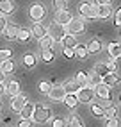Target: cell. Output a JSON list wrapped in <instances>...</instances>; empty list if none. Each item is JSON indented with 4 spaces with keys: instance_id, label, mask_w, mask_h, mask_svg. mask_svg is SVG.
I'll return each mask as SVG.
<instances>
[{
    "instance_id": "8992f818",
    "label": "cell",
    "mask_w": 121,
    "mask_h": 127,
    "mask_svg": "<svg viewBox=\"0 0 121 127\" xmlns=\"http://www.w3.org/2000/svg\"><path fill=\"white\" fill-rule=\"evenodd\" d=\"M96 90H94V95H98L100 98H103V100H112V91H110V86H107L105 82H100V84H96L94 86Z\"/></svg>"
},
{
    "instance_id": "1f68e13d",
    "label": "cell",
    "mask_w": 121,
    "mask_h": 127,
    "mask_svg": "<svg viewBox=\"0 0 121 127\" xmlns=\"http://www.w3.org/2000/svg\"><path fill=\"white\" fill-rule=\"evenodd\" d=\"M91 111H93V115H94V116H98V118H103V116H105V109H103L101 106L93 104V106H91Z\"/></svg>"
},
{
    "instance_id": "bcb514c9",
    "label": "cell",
    "mask_w": 121,
    "mask_h": 127,
    "mask_svg": "<svg viewBox=\"0 0 121 127\" xmlns=\"http://www.w3.org/2000/svg\"><path fill=\"white\" fill-rule=\"evenodd\" d=\"M96 4H112V0H96Z\"/></svg>"
},
{
    "instance_id": "b9f144b4",
    "label": "cell",
    "mask_w": 121,
    "mask_h": 127,
    "mask_svg": "<svg viewBox=\"0 0 121 127\" xmlns=\"http://www.w3.org/2000/svg\"><path fill=\"white\" fill-rule=\"evenodd\" d=\"M114 25H116V27H121V7L118 9V13L114 16Z\"/></svg>"
},
{
    "instance_id": "9c48e42d",
    "label": "cell",
    "mask_w": 121,
    "mask_h": 127,
    "mask_svg": "<svg viewBox=\"0 0 121 127\" xmlns=\"http://www.w3.org/2000/svg\"><path fill=\"white\" fill-rule=\"evenodd\" d=\"M25 104H27V97H25V95H20V93H18V95L13 97V100H11V109H13L14 113H20Z\"/></svg>"
},
{
    "instance_id": "e575fe53",
    "label": "cell",
    "mask_w": 121,
    "mask_h": 127,
    "mask_svg": "<svg viewBox=\"0 0 121 127\" xmlns=\"http://www.w3.org/2000/svg\"><path fill=\"white\" fill-rule=\"evenodd\" d=\"M66 125H68V122L62 116H57V118H54V122H52V127H66Z\"/></svg>"
},
{
    "instance_id": "4316f807",
    "label": "cell",
    "mask_w": 121,
    "mask_h": 127,
    "mask_svg": "<svg viewBox=\"0 0 121 127\" xmlns=\"http://www.w3.org/2000/svg\"><path fill=\"white\" fill-rule=\"evenodd\" d=\"M87 47H84V45H77L75 47V57L77 59H85V56H87Z\"/></svg>"
},
{
    "instance_id": "52a82bcc",
    "label": "cell",
    "mask_w": 121,
    "mask_h": 127,
    "mask_svg": "<svg viewBox=\"0 0 121 127\" xmlns=\"http://www.w3.org/2000/svg\"><path fill=\"white\" fill-rule=\"evenodd\" d=\"M46 95L54 100V102H60V100H64V97H66V90H64V86H52Z\"/></svg>"
},
{
    "instance_id": "f1b7e54d",
    "label": "cell",
    "mask_w": 121,
    "mask_h": 127,
    "mask_svg": "<svg viewBox=\"0 0 121 127\" xmlns=\"http://www.w3.org/2000/svg\"><path fill=\"white\" fill-rule=\"evenodd\" d=\"M23 64L27 66V68H34V66H36V57L32 54H25L23 56Z\"/></svg>"
},
{
    "instance_id": "60d3db41",
    "label": "cell",
    "mask_w": 121,
    "mask_h": 127,
    "mask_svg": "<svg viewBox=\"0 0 121 127\" xmlns=\"http://www.w3.org/2000/svg\"><path fill=\"white\" fill-rule=\"evenodd\" d=\"M16 127H32V122H30V118H21Z\"/></svg>"
},
{
    "instance_id": "681fc988",
    "label": "cell",
    "mask_w": 121,
    "mask_h": 127,
    "mask_svg": "<svg viewBox=\"0 0 121 127\" xmlns=\"http://www.w3.org/2000/svg\"><path fill=\"white\" fill-rule=\"evenodd\" d=\"M119 102H121V97H119Z\"/></svg>"
},
{
    "instance_id": "9a60e30c",
    "label": "cell",
    "mask_w": 121,
    "mask_h": 127,
    "mask_svg": "<svg viewBox=\"0 0 121 127\" xmlns=\"http://www.w3.org/2000/svg\"><path fill=\"white\" fill-rule=\"evenodd\" d=\"M5 91L9 93L11 97H16L20 93V82L18 81H9V82H7V86H5Z\"/></svg>"
},
{
    "instance_id": "4dcf8cb0",
    "label": "cell",
    "mask_w": 121,
    "mask_h": 127,
    "mask_svg": "<svg viewBox=\"0 0 121 127\" xmlns=\"http://www.w3.org/2000/svg\"><path fill=\"white\" fill-rule=\"evenodd\" d=\"M68 125H70V127H84V122L80 120L79 115H73L70 118V122H68Z\"/></svg>"
},
{
    "instance_id": "7a4b0ae2",
    "label": "cell",
    "mask_w": 121,
    "mask_h": 127,
    "mask_svg": "<svg viewBox=\"0 0 121 127\" xmlns=\"http://www.w3.org/2000/svg\"><path fill=\"white\" fill-rule=\"evenodd\" d=\"M50 116H52V113H50L48 107H43V106H36V107H34L32 120L36 122V124H45V122H48Z\"/></svg>"
},
{
    "instance_id": "7bdbcfd3",
    "label": "cell",
    "mask_w": 121,
    "mask_h": 127,
    "mask_svg": "<svg viewBox=\"0 0 121 127\" xmlns=\"http://www.w3.org/2000/svg\"><path fill=\"white\" fill-rule=\"evenodd\" d=\"M54 4L57 7V11L59 9H66V0H54Z\"/></svg>"
},
{
    "instance_id": "8fae6325",
    "label": "cell",
    "mask_w": 121,
    "mask_h": 127,
    "mask_svg": "<svg viewBox=\"0 0 121 127\" xmlns=\"http://www.w3.org/2000/svg\"><path fill=\"white\" fill-rule=\"evenodd\" d=\"M71 18H73V16H71V13L68 11V9H59L57 14H55V22L60 23V25H64V27L68 25V22H70Z\"/></svg>"
},
{
    "instance_id": "ba28073f",
    "label": "cell",
    "mask_w": 121,
    "mask_h": 127,
    "mask_svg": "<svg viewBox=\"0 0 121 127\" xmlns=\"http://www.w3.org/2000/svg\"><path fill=\"white\" fill-rule=\"evenodd\" d=\"M45 14H46V11H45V7H43L41 4H34L30 7V18L34 20V23L41 22L43 18H45Z\"/></svg>"
},
{
    "instance_id": "484cf974",
    "label": "cell",
    "mask_w": 121,
    "mask_h": 127,
    "mask_svg": "<svg viewBox=\"0 0 121 127\" xmlns=\"http://www.w3.org/2000/svg\"><path fill=\"white\" fill-rule=\"evenodd\" d=\"M30 36H32V32H30L29 29H20V31H18V36H16V39L21 41V43H25V41H29V39H30Z\"/></svg>"
},
{
    "instance_id": "836d02e7",
    "label": "cell",
    "mask_w": 121,
    "mask_h": 127,
    "mask_svg": "<svg viewBox=\"0 0 121 127\" xmlns=\"http://www.w3.org/2000/svg\"><path fill=\"white\" fill-rule=\"evenodd\" d=\"M11 57H13V52L9 48H2V50H0V63L5 61V59H11Z\"/></svg>"
},
{
    "instance_id": "ab89813d",
    "label": "cell",
    "mask_w": 121,
    "mask_h": 127,
    "mask_svg": "<svg viewBox=\"0 0 121 127\" xmlns=\"http://www.w3.org/2000/svg\"><path fill=\"white\" fill-rule=\"evenodd\" d=\"M105 127H119V122H118V118H107V122H105Z\"/></svg>"
},
{
    "instance_id": "d4e9b609",
    "label": "cell",
    "mask_w": 121,
    "mask_h": 127,
    "mask_svg": "<svg viewBox=\"0 0 121 127\" xmlns=\"http://www.w3.org/2000/svg\"><path fill=\"white\" fill-rule=\"evenodd\" d=\"M0 70H2L4 73L14 72V63H13V59H5V61H2V64H0Z\"/></svg>"
},
{
    "instance_id": "30bf717a",
    "label": "cell",
    "mask_w": 121,
    "mask_h": 127,
    "mask_svg": "<svg viewBox=\"0 0 121 127\" xmlns=\"http://www.w3.org/2000/svg\"><path fill=\"white\" fill-rule=\"evenodd\" d=\"M112 13V5L110 4H96V18L100 20H105L109 18Z\"/></svg>"
},
{
    "instance_id": "ee69618b",
    "label": "cell",
    "mask_w": 121,
    "mask_h": 127,
    "mask_svg": "<svg viewBox=\"0 0 121 127\" xmlns=\"http://www.w3.org/2000/svg\"><path fill=\"white\" fill-rule=\"evenodd\" d=\"M5 27H7V22H5L4 16H0V34H4V29Z\"/></svg>"
},
{
    "instance_id": "5bb4252c",
    "label": "cell",
    "mask_w": 121,
    "mask_h": 127,
    "mask_svg": "<svg viewBox=\"0 0 121 127\" xmlns=\"http://www.w3.org/2000/svg\"><path fill=\"white\" fill-rule=\"evenodd\" d=\"M18 27L16 25H7V27L4 29V36L9 39V41H13V39H16V36H18Z\"/></svg>"
},
{
    "instance_id": "2e32d148",
    "label": "cell",
    "mask_w": 121,
    "mask_h": 127,
    "mask_svg": "<svg viewBox=\"0 0 121 127\" xmlns=\"http://www.w3.org/2000/svg\"><path fill=\"white\" fill-rule=\"evenodd\" d=\"M62 102H64L68 107H70V109H75L77 106H79V98H77L75 93H66V97H64Z\"/></svg>"
},
{
    "instance_id": "277c9868",
    "label": "cell",
    "mask_w": 121,
    "mask_h": 127,
    "mask_svg": "<svg viewBox=\"0 0 121 127\" xmlns=\"http://www.w3.org/2000/svg\"><path fill=\"white\" fill-rule=\"evenodd\" d=\"M79 13H80V16H84L87 20H94L96 18V4L84 2V4L79 5Z\"/></svg>"
},
{
    "instance_id": "c3c4849f",
    "label": "cell",
    "mask_w": 121,
    "mask_h": 127,
    "mask_svg": "<svg viewBox=\"0 0 121 127\" xmlns=\"http://www.w3.org/2000/svg\"><path fill=\"white\" fill-rule=\"evenodd\" d=\"M0 107H2V102H0Z\"/></svg>"
},
{
    "instance_id": "44dd1931",
    "label": "cell",
    "mask_w": 121,
    "mask_h": 127,
    "mask_svg": "<svg viewBox=\"0 0 121 127\" xmlns=\"http://www.w3.org/2000/svg\"><path fill=\"white\" fill-rule=\"evenodd\" d=\"M41 59H43L45 63H52V61L55 59V52H54L52 48H43V50H41Z\"/></svg>"
},
{
    "instance_id": "d6a6232c",
    "label": "cell",
    "mask_w": 121,
    "mask_h": 127,
    "mask_svg": "<svg viewBox=\"0 0 121 127\" xmlns=\"http://www.w3.org/2000/svg\"><path fill=\"white\" fill-rule=\"evenodd\" d=\"M94 72H98V73L101 75V77H105L107 73H110V72L107 70V66H105V63H100V64H96V66H94Z\"/></svg>"
},
{
    "instance_id": "d590c367",
    "label": "cell",
    "mask_w": 121,
    "mask_h": 127,
    "mask_svg": "<svg viewBox=\"0 0 121 127\" xmlns=\"http://www.w3.org/2000/svg\"><path fill=\"white\" fill-rule=\"evenodd\" d=\"M38 88H39V91H41V93H48V91H50V88H52V84H50L48 81H41Z\"/></svg>"
},
{
    "instance_id": "f546056e",
    "label": "cell",
    "mask_w": 121,
    "mask_h": 127,
    "mask_svg": "<svg viewBox=\"0 0 121 127\" xmlns=\"http://www.w3.org/2000/svg\"><path fill=\"white\" fill-rule=\"evenodd\" d=\"M39 45H41V48H52V45H54V39L46 34V36H43V38L39 39Z\"/></svg>"
},
{
    "instance_id": "8d00e7d4",
    "label": "cell",
    "mask_w": 121,
    "mask_h": 127,
    "mask_svg": "<svg viewBox=\"0 0 121 127\" xmlns=\"http://www.w3.org/2000/svg\"><path fill=\"white\" fill-rule=\"evenodd\" d=\"M62 54H64V57H68V59H73V57H75V48L62 47Z\"/></svg>"
},
{
    "instance_id": "5b68a950",
    "label": "cell",
    "mask_w": 121,
    "mask_h": 127,
    "mask_svg": "<svg viewBox=\"0 0 121 127\" xmlns=\"http://www.w3.org/2000/svg\"><path fill=\"white\" fill-rule=\"evenodd\" d=\"M75 95H77V98H79V102L87 104V102H91V100L94 98V90L93 88H87V86H82L79 91L75 93Z\"/></svg>"
},
{
    "instance_id": "4fadbf2b",
    "label": "cell",
    "mask_w": 121,
    "mask_h": 127,
    "mask_svg": "<svg viewBox=\"0 0 121 127\" xmlns=\"http://www.w3.org/2000/svg\"><path fill=\"white\" fill-rule=\"evenodd\" d=\"M16 5H14V0H0V13L2 14H11L14 13Z\"/></svg>"
},
{
    "instance_id": "3957f363",
    "label": "cell",
    "mask_w": 121,
    "mask_h": 127,
    "mask_svg": "<svg viewBox=\"0 0 121 127\" xmlns=\"http://www.w3.org/2000/svg\"><path fill=\"white\" fill-rule=\"evenodd\" d=\"M64 34H66V27L60 25V23H57V22H54L48 27V36L54 39V43H55V41H60L64 38Z\"/></svg>"
},
{
    "instance_id": "6da1fadb",
    "label": "cell",
    "mask_w": 121,
    "mask_h": 127,
    "mask_svg": "<svg viewBox=\"0 0 121 127\" xmlns=\"http://www.w3.org/2000/svg\"><path fill=\"white\" fill-rule=\"evenodd\" d=\"M66 32H68V34H73V36L85 32V23H84V20H82V18H71L70 22H68V25H66Z\"/></svg>"
},
{
    "instance_id": "603a6c76",
    "label": "cell",
    "mask_w": 121,
    "mask_h": 127,
    "mask_svg": "<svg viewBox=\"0 0 121 127\" xmlns=\"http://www.w3.org/2000/svg\"><path fill=\"white\" fill-rule=\"evenodd\" d=\"M34 104H30V102H27L23 106V109L20 111V115H21V118H32V113H34Z\"/></svg>"
},
{
    "instance_id": "83f0119b",
    "label": "cell",
    "mask_w": 121,
    "mask_h": 127,
    "mask_svg": "<svg viewBox=\"0 0 121 127\" xmlns=\"http://www.w3.org/2000/svg\"><path fill=\"white\" fill-rule=\"evenodd\" d=\"M75 81L79 82V86H80V88H82V86H87V73H85V72H77Z\"/></svg>"
},
{
    "instance_id": "74e56055",
    "label": "cell",
    "mask_w": 121,
    "mask_h": 127,
    "mask_svg": "<svg viewBox=\"0 0 121 127\" xmlns=\"http://www.w3.org/2000/svg\"><path fill=\"white\" fill-rule=\"evenodd\" d=\"M116 115H118V107L110 106V107L105 109V116H103V118H112V116H116Z\"/></svg>"
},
{
    "instance_id": "f6af8a7d",
    "label": "cell",
    "mask_w": 121,
    "mask_h": 127,
    "mask_svg": "<svg viewBox=\"0 0 121 127\" xmlns=\"http://www.w3.org/2000/svg\"><path fill=\"white\" fill-rule=\"evenodd\" d=\"M5 93V86H4V82H0V97H2Z\"/></svg>"
},
{
    "instance_id": "d6986e66",
    "label": "cell",
    "mask_w": 121,
    "mask_h": 127,
    "mask_svg": "<svg viewBox=\"0 0 121 127\" xmlns=\"http://www.w3.org/2000/svg\"><path fill=\"white\" fill-rule=\"evenodd\" d=\"M101 50V41L100 39H91L87 43V52L89 54H98Z\"/></svg>"
},
{
    "instance_id": "cb8c5ba5",
    "label": "cell",
    "mask_w": 121,
    "mask_h": 127,
    "mask_svg": "<svg viewBox=\"0 0 121 127\" xmlns=\"http://www.w3.org/2000/svg\"><path fill=\"white\" fill-rule=\"evenodd\" d=\"M103 82L112 88V86H116V84L119 82V77H118V73H107L105 77H103Z\"/></svg>"
},
{
    "instance_id": "ffe728a7",
    "label": "cell",
    "mask_w": 121,
    "mask_h": 127,
    "mask_svg": "<svg viewBox=\"0 0 121 127\" xmlns=\"http://www.w3.org/2000/svg\"><path fill=\"white\" fill-rule=\"evenodd\" d=\"M62 86H64V90H66V93H77V91L80 90L79 82H77L75 79H71V81H66V82L62 84Z\"/></svg>"
},
{
    "instance_id": "ac0fdd59",
    "label": "cell",
    "mask_w": 121,
    "mask_h": 127,
    "mask_svg": "<svg viewBox=\"0 0 121 127\" xmlns=\"http://www.w3.org/2000/svg\"><path fill=\"white\" fill-rule=\"evenodd\" d=\"M60 43H62V47H70V48H75L77 45V38L73 36V34H64V38L60 39Z\"/></svg>"
},
{
    "instance_id": "e0dca14e",
    "label": "cell",
    "mask_w": 121,
    "mask_h": 127,
    "mask_svg": "<svg viewBox=\"0 0 121 127\" xmlns=\"http://www.w3.org/2000/svg\"><path fill=\"white\" fill-rule=\"evenodd\" d=\"M107 50H109V56H110L112 59L121 57V43H110V45L107 47Z\"/></svg>"
},
{
    "instance_id": "7c38bea8",
    "label": "cell",
    "mask_w": 121,
    "mask_h": 127,
    "mask_svg": "<svg viewBox=\"0 0 121 127\" xmlns=\"http://www.w3.org/2000/svg\"><path fill=\"white\" fill-rule=\"evenodd\" d=\"M30 32H32V36H34V38L41 39L43 36H46V34H48V29H46L41 22H36V23H34V27L30 29Z\"/></svg>"
},
{
    "instance_id": "7dc6e473",
    "label": "cell",
    "mask_w": 121,
    "mask_h": 127,
    "mask_svg": "<svg viewBox=\"0 0 121 127\" xmlns=\"http://www.w3.org/2000/svg\"><path fill=\"white\" fill-rule=\"evenodd\" d=\"M4 79H5V73H4L2 70H0V82H4Z\"/></svg>"
},
{
    "instance_id": "f35d334b",
    "label": "cell",
    "mask_w": 121,
    "mask_h": 127,
    "mask_svg": "<svg viewBox=\"0 0 121 127\" xmlns=\"http://www.w3.org/2000/svg\"><path fill=\"white\" fill-rule=\"evenodd\" d=\"M105 66H107V70H109L110 73H116V72H118V64H116L114 61H112V59L105 63Z\"/></svg>"
},
{
    "instance_id": "7402d4cb",
    "label": "cell",
    "mask_w": 121,
    "mask_h": 127,
    "mask_svg": "<svg viewBox=\"0 0 121 127\" xmlns=\"http://www.w3.org/2000/svg\"><path fill=\"white\" fill-rule=\"evenodd\" d=\"M100 82H103V77L98 72H93L91 75H87V86H89V84H91V86H96V84H100Z\"/></svg>"
}]
</instances>
